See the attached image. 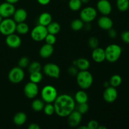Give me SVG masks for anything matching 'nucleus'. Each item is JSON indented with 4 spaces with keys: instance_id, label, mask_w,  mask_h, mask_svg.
Returning <instances> with one entry per match:
<instances>
[{
    "instance_id": "f257e3e1",
    "label": "nucleus",
    "mask_w": 129,
    "mask_h": 129,
    "mask_svg": "<svg viewBox=\"0 0 129 129\" xmlns=\"http://www.w3.org/2000/svg\"><path fill=\"white\" fill-rule=\"evenodd\" d=\"M55 113L60 117H67L75 108V100L71 95L62 94L57 96L54 102Z\"/></svg>"
},
{
    "instance_id": "f03ea898",
    "label": "nucleus",
    "mask_w": 129,
    "mask_h": 129,
    "mask_svg": "<svg viewBox=\"0 0 129 129\" xmlns=\"http://www.w3.org/2000/svg\"><path fill=\"white\" fill-rule=\"evenodd\" d=\"M78 85L82 89H87L90 88L93 83V77L91 73L88 70L80 71L76 75Z\"/></svg>"
},
{
    "instance_id": "7ed1b4c3",
    "label": "nucleus",
    "mask_w": 129,
    "mask_h": 129,
    "mask_svg": "<svg viewBox=\"0 0 129 129\" xmlns=\"http://www.w3.org/2000/svg\"><path fill=\"white\" fill-rule=\"evenodd\" d=\"M106 60L110 62H115L120 57L122 49L120 45L117 44H110L105 49Z\"/></svg>"
},
{
    "instance_id": "20e7f679",
    "label": "nucleus",
    "mask_w": 129,
    "mask_h": 129,
    "mask_svg": "<svg viewBox=\"0 0 129 129\" xmlns=\"http://www.w3.org/2000/svg\"><path fill=\"white\" fill-rule=\"evenodd\" d=\"M57 96V91L53 86L46 85L41 90L42 100L46 103H54Z\"/></svg>"
},
{
    "instance_id": "39448f33",
    "label": "nucleus",
    "mask_w": 129,
    "mask_h": 129,
    "mask_svg": "<svg viewBox=\"0 0 129 129\" xmlns=\"http://www.w3.org/2000/svg\"><path fill=\"white\" fill-rule=\"evenodd\" d=\"M16 23L13 19L4 18L0 23V33L5 36L14 34L16 31Z\"/></svg>"
},
{
    "instance_id": "423d86ee",
    "label": "nucleus",
    "mask_w": 129,
    "mask_h": 129,
    "mask_svg": "<svg viewBox=\"0 0 129 129\" xmlns=\"http://www.w3.org/2000/svg\"><path fill=\"white\" fill-rule=\"evenodd\" d=\"M48 34L47 27L44 25L39 24L31 30L30 35L31 38L36 42H41L44 40L46 35Z\"/></svg>"
},
{
    "instance_id": "0eeeda50",
    "label": "nucleus",
    "mask_w": 129,
    "mask_h": 129,
    "mask_svg": "<svg viewBox=\"0 0 129 129\" xmlns=\"http://www.w3.org/2000/svg\"><path fill=\"white\" fill-rule=\"evenodd\" d=\"M25 78V73L22 68L20 67L13 68L8 73V79L13 84L20 83Z\"/></svg>"
},
{
    "instance_id": "6e6552de",
    "label": "nucleus",
    "mask_w": 129,
    "mask_h": 129,
    "mask_svg": "<svg viewBox=\"0 0 129 129\" xmlns=\"http://www.w3.org/2000/svg\"><path fill=\"white\" fill-rule=\"evenodd\" d=\"M97 11L94 8L88 6L81 11L80 18L84 23H90L96 18Z\"/></svg>"
},
{
    "instance_id": "1a4fd4ad",
    "label": "nucleus",
    "mask_w": 129,
    "mask_h": 129,
    "mask_svg": "<svg viewBox=\"0 0 129 129\" xmlns=\"http://www.w3.org/2000/svg\"><path fill=\"white\" fill-rule=\"evenodd\" d=\"M44 74L52 78L57 79L60 76V69L58 65L54 63H47L43 68Z\"/></svg>"
},
{
    "instance_id": "9d476101",
    "label": "nucleus",
    "mask_w": 129,
    "mask_h": 129,
    "mask_svg": "<svg viewBox=\"0 0 129 129\" xmlns=\"http://www.w3.org/2000/svg\"><path fill=\"white\" fill-rule=\"evenodd\" d=\"M23 91L26 97L29 99H33L39 94V86L37 83L28 82L24 86Z\"/></svg>"
},
{
    "instance_id": "9b49d317",
    "label": "nucleus",
    "mask_w": 129,
    "mask_h": 129,
    "mask_svg": "<svg viewBox=\"0 0 129 129\" xmlns=\"http://www.w3.org/2000/svg\"><path fill=\"white\" fill-rule=\"evenodd\" d=\"M15 10L16 9L14 5L6 1L0 4V15L3 18H10V16H13Z\"/></svg>"
},
{
    "instance_id": "f8f14e48",
    "label": "nucleus",
    "mask_w": 129,
    "mask_h": 129,
    "mask_svg": "<svg viewBox=\"0 0 129 129\" xmlns=\"http://www.w3.org/2000/svg\"><path fill=\"white\" fill-rule=\"evenodd\" d=\"M118 97V91L115 87L108 86L106 88L103 93V98L107 103H113L115 102Z\"/></svg>"
},
{
    "instance_id": "ddd939ff",
    "label": "nucleus",
    "mask_w": 129,
    "mask_h": 129,
    "mask_svg": "<svg viewBox=\"0 0 129 129\" xmlns=\"http://www.w3.org/2000/svg\"><path fill=\"white\" fill-rule=\"evenodd\" d=\"M98 11L103 15H109L112 11V6L108 0H99L97 3Z\"/></svg>"
},
{
    "instance_id": "4468645a",
    "label": "nucleus",
    "mask_w": 129,
    "mask_h": 129,
    "mask_svg": "<svg viewBox=\"0 0 129 129\" xmlns=\"http://www.w3.org/2000/svg\"><path fill=\"white\" fill-rule=\"evenodd\" d=\"M67 117L69 125L71 127H76L81 122L82 114H81L78 111L73 110Z\"/></svg>"
},
{
    "instance_id": "2eb2a0df",
    "label": "nucleus",
    "mask_w": 129,
    "mask_h": 129,
    "mask_svg": "<svg viewBox=\"0 0 129 129\" xmlns=\"http://www.w3.org/2000/svg\"><path fill=\"white\" fill-rule=\"evenodd\" d=\"M5 42L6 45L11 49H17L21 44V38L19 35L15 34L7 35Z\"/></svg>"
},
{
    "instance_id": "dca6fc26",
    "label": "nucleus",
    "mask_w": 129,
    "mask_h": 129,
    "mask_svg": "<svg viewBox=\"0 0 129 129\" xmlns=\"http://www.w3.org/2000/svg\"><path fill=\"white\" fill-rule=\"evenodd\" d=\"M91 57L93 60L96 62H103L106 60L105 49L102 47H99L93 49L91 54Z\"/></svg>"
},
{
    "instance_id": "f3484780",
    "label": "nucleus",
    "mask_w": 129,
    "mask_h": 129,
    "mask_svg": "<svg viewBox=\"0 0 129 129\" xmlns=\"http://www.w3.org/2000/svg\"><path fill=\"white\" fill-rule=\"evenodd\" d=\"M98 25L102 30H108L113 28V22L110 18L107 15H103L98 19Z\"/></svg>"
},
{
    "instance_id": "a211bd4d",
    "label": "nucleus",
    "mask_w": 129,
    "mask_h": 129,
    "mask_svg": "<svg viewBox=\"0 0 129 129\" xmlns=\"http://www.w3.org/2000/svg\"><path fill=\"white\" fill-rule=\"evenodd\" d=\"M13 16V20L16 23L24 22L27 18V12L25 9L18 8L15 10Z\"/></svg>"
},
{
    "instance_id": "6ab92c4d",
    "label": "nucleus",
    "mask_w": 129,
    "mask_h": 129,
    "mask_svg": "<svg viewBox=\"0 0 129 129\" xmlns=\"http://www.w3.org/2000/svg\"><path fill=\"white\" fill-rule=\"evenodd\" d=\"M54 47L50 44H45L40 47L39 50V55L44 59H47L51 56L54 52Z\"/></svg>"
},
{
    "instance_id": "aec40b11",
    "label": "nucleus",
    "mask_w": 129,
    "mask_h": 129,
    "mask_svg": "<svg viewBox=\"0 0 129 129\" xmlns=\"http://www.w3.org/2000/svg\"><path fill=\"white\" fill-rule=\"evenodd\" d=\"M74 65L80 71L88 70L90 67V62L86 58H79L74 61Z\"/></svg>"
},
{
    "instance_id": "412c9836",
    "label": "nucleus",
    "mask_w": 129,
    "mask_h": 129,
    "mask_svg": "<svg viewBox=\"0 0 129 129\" xmlns=\"http://www.w3.org/2000/svg\"><path fill=\"white\" fill-rule=\"evenodd\" d=\"M27 120L26 113L24 112H20L16 113L13 117V122L16 125L21 126L25 124Z\"/></svg>"
},
{
    "instance_id": "4be33fe9",
    "label": "nucleus",
    "mask_w": 129,
    "mask_h": 129,
    "mask_svg": "<svg viewBox=\"0 0 129 129\" xmlns=\"http://www.w3.org/2000/svg\"><path fill=\"white\" fill-rule=\"evenodd\" d=\"M39 24L44 26H47L52 21V15L48 12H44L39 16L38 19Z\"/></svg>"
},
{
    "instance_id": "5701e85b",
    "label": "nucleus",
    "mask_w": 129,
    "mask_h": 129,
    "mask_svg": "<svg viewBox=\"0 0 129 129\" xmlns=\"http://www.w3.org/2000/svg\"><path fill=\"white\" fill-rule=\"evenodd\" d=\"M74 100L78 103H87L88 100V96L87 93L83 90H79L76 93L75 96H74Z\"/></svg>"
},
{
    "instance_id": "b1692460",
    "label": "nucleus",
    "mask_w": 129,
    "mask_h": 129,
    "mask_svg": "<svg viewBox=\"0 0 129 129\" xmlns=\"http://www.w3.org/2000/svg\"><path fill=\"white\" fill-rule=\"evenodd\" d=\"M49 34L57 35L60 30V25L56 21H52L46 26Z\"/></svg>"
},
{
    "instance_id": "393cba45",
    "label": "nucleus",
    "mask_w": 129,
    "mask_h": 129,
    "mask_svg": "<svg viewBox=\"0 0 129 129\" xmlns=\"http://www.w3.org/2000/svg\"><path fill=\"white\" fill-rule=\"evenodd\" d=\"M29 31V26L27 23L24 22L16 23V31L20 35H25Z\"/></svg>"
},
{
    "instance_id": "a878e982",
    "label": "nucleus",
    "mask_w": 129,
    "mask_h": 129,
    "mask_svg": "<svg viewBox=\"0 0 129 129\" xmlns=\"http://www.w3.org/2000/svg\"><path fill=\"white\" fill-rule=\"evenodd\" d=\"M44 103L45 102L42 100H34L31 103V108L35 112H40L44 109V107L45 106Z\"/></svg>"
},
{
    "instance_id": "bb28decb",
    "label": "nucleus",
    "mask_w": 129,
    "mask_h": 129,
    "mask_svg": "<svg viewBox=\"0 0 129 129\" xmlns=\"http://www.w3.org/2000/svg\"><path fill=\"white\" fill-rule=\"evenodd\" d=\"M84 23L81 19H75L71 23V28L74 31H79L84 28Z\"/></svg>"
},
{
    "instance_id": "cd10ccee",
    "label": "nucleus",
    "mask_w": 129,
    "mask_h": 129,
    "mask_svg": "<svg viewBox=\"0 0 129 129\" xmlns=\"http://www.w3.org/2000/svg\"><path fill=\"white\" fill-rule=\"evenodd\" d=\"M122 83V78L118 74H114V75L112 76L110 78L109 81L110 85L111 86L115 87V88H117V87L119 86Z\"/></svg>"
},
{
    "instance_id": "c85d7f7f",
    "label": "nucleus",
    "mask_w": 129,
    "mask_h": 129,
    "mask_svg": "<svg viewBox=\"0 0 129 129\" xmlns=\"http://www.w3.org/2000/svg\"><path fill=\"white\" fill-rule=\"evenodd\" d=\"M68 6L71 10L77 11L80 10L81 8L82 3L81 0H69Z\"/></svg>"
},
{
    "instance_id": "c756f323",
    "label": "nucleus",
    "mask_w": 129,
    "mask_h": 129,
    "mask_svg": "<svg viewBox=\"0 0 129 129\" xmlns=\"http://www.w3.org/2000/svg\"><path fill=\"white\" fill-rule=\"evenodd\" d=\"M41 69V64H40V62L37 61H34L30 63L28 66V71L30 73V74L32 73H35V72L40 71Z\"/></svg>"
},
{
    "instance_id": "7c9ffc66",
    "label": "nucleus",
    "mask_w": 129,
    "mask_h": 129,
    "mask_svg": "<svg viewBox=\"0 0 129 129\" xmlns=\"http://www.w3.org/2000/svg\"><path fill=\"white\" fill-rule=\"evenodd\" d=\"M43 75L41 72H35V73H32L30 74V80L31 82L35 83L38 84L40 83L42 80Z\"/></svg>"
},
{
    "instance_id": "2f4dec72",
    "label": "nucleus",
    "mask_w": 129,
    "mask_h": 129,
    "mask_svg": "<svg viewBox=\"0 0 129 129\" xmlns=\"http://www.w3.org/2000/svg\"><path fill=\"white\" fill-rule=\"evenodd\" d=\"M117 7L120 11H127L129 8V0H117Z\"/></svg>"
},
{
    "instance_id": "473e14b6",
    "label": "nucleus",
    "mask_w": 129,
    "mask_h": 129,
    "mask_svg": "<svg viewBox=\"0 0 129 129\" xmlns=\"http://www.w3.org/2000/svg\"><path fill=\"white\" fill-rule=\"evenodd\" d=\"M43 110H44V113L48 116L52 115L55 113L54 106L52 103H47L46 105H45Z\"/></svg>"
},
{
    "instance_id": "72a5a7b5",
    "label": "nucleus",
    "mask_w": 129,
    "mask_h": 129,
    "mask_svg": "<svg viewBox=\"0 0 129 129\" xmlns=\"http://www.w3.org/2000/svg\"><path fill=\"white\" fill-rule=\"evenodd\" d=\"M29 64H30V60H29L27 57H21L20 60H18V67L22 68V69L28 66Z\"/></svg>"
},
{
    "instance_id": "f704fd0d",
    "label": "nucleus",
    "mask_w": 129,
    "mask_h": 129,
    "mask_svg": "<svg viewBox=\"0 0 129 129\" xmlns=\"http://www.w3.org/2000/svg\"><path fill=\"white\" fill-rule=\"evenodd\" d=\"M88 46L93 49H96V48L98 47V45H99V41H98V39L96 37H92L90 39L88 40Z\"/></svg>"
},
{
    "instance_id": "c9c22d12",
    "label": "nucleus",
    "mask_w": 129,
    "mask_h": 129,
    "mask_svg": "<svg viewBox=\"0 0 129 129\" xmlns=\"http://www.w3.org/2000/svg\"><path fill=\"white\" fill-rule=\"evenodd\" d=\"M89 110V105L87 103H83L78 104V107L77 108V111L79 112L81 114L83 115L87 113Z\"/></svg>"
},
{
    "instance_id": "e433bc0d",
    "label": "nucleus",
    "mask_w": 129,
    "mask_h": 129,
    "mask_svg": "<svg viewBox=\"0 0 129 129\" xmlns=\"http://www.w3.org/2000/svg\"><path fill=\"white\" fill-rule=\"evenodd\" d=\"M44 40H45L46 44L53 45L56 42V37H55V35H53V34L48 33Z\"/></svg>"
},
{
    "instance_id": "4c0bfd02",
    "label": "nucleus",
    "mask_w": 129,
    "mask_h": 129,
    "mask_svg": "<svg viewBox=\"0 0 129 129\" xmlns=\"http://www.w3.org/2000/svg\"><path fill=\"white\" fill-rule=\"evenodd\" d=\"M87 126H88V129H97L99 126V124L97 121L94 120H91L88 122Z\"/></svg>"
},
{
    "instance_id": "58836bf2",
    "label": "nucleus",
    "mask_w": 129,
    "mask_h": 129,
    "mask_svg": "<svg viewBox=\"0 0 129 129\" xmlns=\"http://www.w3.org/2000/svg\"><path fill=\"white\" fill-rule=\"evenodd\" d=\"M121 39L123 42L129 44V31H125L121 34Z\"/></svg>"
},
{
    "instance_id": "ea45409f",
    "label": "nucleus",
    "mask_w": 129,
    "mask_h": 129,
    "mask_svg": "<svg viewBox=\"0 0 129 129\" xmlns=\"http://www.w3.org/2000/svg\"><path fill=\"white\" fill-rule=\"evenodd\" d=\"M78 69L75 66H71L70 67V68H68V73L71 76H76L78 73Z\"/></svg>"
},
{
    "instance_id": "a19ab883",
    "label": "nucleus",
    "mask_w": 129,
    "mask_h": 129,
    "mask_svg": "<svg viewBox=\"0 0 129 129\" xmlns=\"http://www.w3.org/2000/svg\"><path fill=\"white\" fill-rule=\"evenodd\" d=\"M107 31H108V36L110 38H112V39H114V38H115L117 36V31H116L115 29H113V28L109 29V30H107Z\"/></svg>"
},
{
    "instance_id": "79ce46f5",
    "label": "nucleus",
    "mask_w": 129,
    "mask_h": 129,
    "mask_svg": "<svg viewBox=\"0 0 129 129\" xmlns=\"http://www.w3.org/2000/svg\"><path fill=\"white\" fill-rule=\"evenodd\" d=\"M37 2L40 5H43V6H45V5H49L51 0H37Z\"/></svg>"
},
{
    "instance_id": "37998d69",
    "label": "nucleus",
    "mask_w": 129,
    "mask_h": 129,
    "mask_svg": "<svg viewBox=\"0 0 129 129\" xmlns=\"http://www.w3.org/2000/svg\"><path fill=\"white\" fill-rule=\"evenodd\" d=\"M28 129H40V127L37 123H32L28 127Z\"/></svg>"
},
{
    "instance_id": "c03bdc74",
    "label": "nucleus",
    "mask_w": 129,
    "mask_h": 129,
    "mask_svg": "<svg viewBox=\"0 0 129 129\" xmlns=\"http://www.w3.org/2000/svg\"><path fill=\"white\" fill-rule=\"evenodd\" d=\"M84 27L86 30H89L91 28V25L89 24V23H86V24H84Z\"/></svg>"
},
{
    "instance_id": "a18cd8bd",
    "label": "nucleus",
    "mask_w": 129,
    "mask_h": 129,
    "mask_svg": "<svg viewBox=\"0 0 129 129\" xmlns=\"http://www.w3.org/2000/svg\"><path fill=\"white\" fill-rule=\"evenodd\" d=\"M19 0H6V2L10 3L13 4V5H15V4Z\"/></svg>"
},
{
    "instance_id": "49530a36",
    "label": "nucleus",
    "mask_w": 129,
    "mask_h": 129,
    "mask_svg": "<svg viewBox=\"0 0 129 129\" xmlns=\"http://www.w3.org/2000/svg\"><path fill=\"white\" fill-rule=\"evenodd\" d=\"M103 85H104V86L105 87V88H107V87L110 86L109 82H105L104 84H103Z\"/></svg>"
},
{
    "instance_id": "de8ad7c7",
    "label": "nucleus",
    "mask_w": 129,
    "mask_h": 129,
    "mask_svg": "<svg viewBox=\"0 0 129 129\" xmlns=\"http://www.w3.org/2000/svg\"><path fill=\"white\" fill-rule=\"evenodd\" d=\"M81 1L82 4H87L89 3V0H81Z\"/></svg>"
},
{
    "instance_id": "09e8293b",
    "label": "nucleus",
    "mask_w": 129,
    "mask_h": 129,
    "mask_svg": "<svg viewBox=\"0 0 129 129\" xmlns=\"http://www.w3.org/2000/svg\"><path fill=\"white\" fill-rule=\"evenodd\" d=\"M78 128L79 129H88V126H81V127H78Z\"/></svg>"
},
{
    "instance_id": "8fccbe9b",
    "label": "nucleus",
    "mask_w": 129,
    "mask_h": 129,
    "mask_svg": "<svg viewBox=\"0 0 129 129\" xmlns=\"http://www.w3.org/2000/svg\"><path fill=\"white\" fill-rule=\"evenodd\" d=\"M107 128V127H105V126H98V128L97 129H106Z\"/></svg>"
},
{
    "instance_id": "3c124183",
    "label": "nucleus",
    "mask_w": 129,
    "mask_h": 129,
    "mask_svg": "<svg viewBox=\"0 0 129 129\" xmlns=\"http://www.w3.org/2000/svg\"><path fill=\"white\" fill-rule=\"evenodd\" d=\"M3 20V18L1 15H0V23H1V22Z\"/></svg>"
},
{
    "instance_id": "603ef678",
    "label": "nucleus",
    "mask_w": 129,
    "mask_h": 129,
    "mask_svg": "<svg viewBox=\"0 0 129 129\" xmlns=\"http://www.w3.org/2000/svg\"><path fill=\"white\" fill-rule=\"evenodd\" d=\"M62 1H64V0H62Z\"/></svg>"
}]
</instances>
